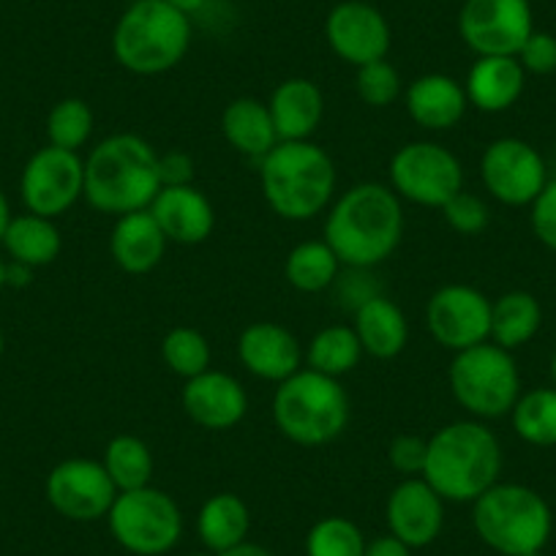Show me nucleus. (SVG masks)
I'll return each instance as SVG.
<instances>
[{
	"mask_svg": "<svg viewBox=\"0 0 556 556\" xmlns=\"http://www.w3.org/2000/svg\"><path fill=\"white\" fill-rule=\"evenodd\" d=\"M404 238V205L390 186L355 184L330 205L325 243L344 267L371 270L393 256Z\"/></svg>",
	"mask_w": 556,
	"mask_h": 556,
	"instance_id": "1",
	"label": "nucleus"
},
{
	"mask_svg": "<svg viewBox=\"0 0 556 556\" xmlns=\"http://www.w3.org/2000/svg\"><path fill=\"white\" fill-rule=\"evenodd\" d=\"M162 191L156 148L139 134H112L85 159V200L106 216L148 211Z\"/></svg>",
	"mask_w": 556,
	"mask_h": 556,
	"instance_id": "2",
	"label": "nucleus"
},
{
	"mask_svg": "<svg viewBox=\"0 0 556 556\" xmlns=\"http://www.w3.org/2000/svg\"><path fill=\"white\" fill-rule=\"evenodd\" d=\"M502 445L480 420H456L434 431L420 478L445 502L472 505L500 483Z\"/></svg>",
	"mask_w": 556,
	"mask_h": 556,
	"instance_id": "3",
	"label": "nucleus"
},
{
	"mask_svg": "<svg viewBox=\"0 0 556 556\" xmlns=\"http://www.w3.org/2000/svg\"><path fill=\"white\" fill-rule=\"evenodd\" d=\"M336 164L317 142H278L260 162L267 207L287 222H312L336 197Z\"/></svg>",
	"mask_w": 556,
	"mask_h": 556,
	"instance_id": "4",
	"label": "nucleus"
},
{
	"mask_svg": "<svg viewBox=\"0 0 556 556\" xmlns=\"http://www.w3.org/2000/svg\"><path fill=\"white\" fill-rule=\"evenodd\" d=\"M270 412L278 434L301 447H323L346 431L350 395L339 379L306 366L278 382Z\"/></svg>",
	"mask_w": 556,
	"mask_h": 556,
	"instance_id": "5",
	"label": "nucleus"
},
{
	"mask_svg": "<svg viewBox=\"0 0 556 556\" xmlns=\"http://www.w3.org/2000/svg\"><path fill=\"white\" fill-rule=\"evenodd\" d=\"M191 47V20L167 0H134L112 30L117 66L139 77L169 72Z\"/></svg>",
	"mask_w": 556,
	"mask_h": 556,
	"instance_id": "6",
	"label": "nucleus"
},
{
	"mask_svg": "<svg viewBox=\"0 0 556 556\" xmlns=\"http://www.w3.org/2000/svg\"><path fill=\"white\" fill-rule=\"evenodd\" d=\"M472 527L496 554L523 556L545 548L554 532V513L529 485L496 483L472 502Z\"/></svg>",
	"mask_w": 556,
	"mask_h": 556,
	"instance_id": "7",
	"label": "nucleus"
},
{
	"mask_svg": "<svg viewBox=\"0 0 556 556\" xmlns=\"http://www.w3.org/2000/svg\"><path fill=\"white\" fill-rule=\"evenodd\" d=\"M447 382L456 404L475 420H496L510 415L521 395L516 357L494 341L456 352L447 368Z\"/></svg>",
	"mask_w": 556,
	"mask_h": 556,
	"instance_id": "8",
	"label": "nucleus"
},
{
	"mask_svg": "<svg viewBox=\"0 0 556 556\" xmlns=\"http://www.w3.org/2000/svg\"><path fill=\"white\" fill-rule=\"evenodd\" d=\"M106 523L121 548L134 556H162L184 538V513L162 489L121 491L106 513Z\"/></svg>",
	"mask_w": 556,
	"mask_h": 556,
	"instance_id": "9",
	"label": "nucleus"
},
{
	"mask_svg": "<svg viewBox=\"0 0 556 556\" xmlns=\"http://www.w3.org/2000/svg\"><path fill=\"white\" fill-rule=\"evenodd\" d=\"M390 189L399 200L420 207H445L464 191V167L453 151L440 142H406L390 159Z\"/></svg>",
	"mask_w": 556,
	"mask_h": 556,
	"instance_id": "10",
	"label": "nucleus"
},
{
	"mask_svg": "<svg viewBox=\"0 0 556 556\" xmlns=\"http://www.w3.org/2000/svg\"><path fill=\"white\" fill-rule=\"evenodd\" d=\"M480 180L496 202L507 207H527L548 184L545 159L527 139H494L480 156Z\"/></svg>",
	"mask_w": 556,
	"mask_h": 556,
	"instance_id": "11",
	"label": "nucleus"
},
{
	"mask_svg": "<svg viewBox=\"0 0 556 556\" xmlns=\"http://www.w3.org/2000/svg\"><path fill=\"white\" fill-rule=\"evenodd\" d=\"M532 30L534 14L529 0H464L458 12V34L478 58H516Z\"/></svg>",
	"mask_w": 556,
	"mask_h": 556,
	"instance_id": "12",
	"label": "nucleus"
},
{
	"mask_svg": "<svg viewBox=\"0 0 556 556\" xmlns=\"http://www.w3.org/2000/svg\"><path fill=\"white\" fill-rule=\"evenodd\" d=\"M28 213L58 218L72 211L85 194V162L79 153L47 146L28 159L20 180Z\"/></svg>",
	"mask_w": 556,
	"mask_h": 556,
	"instance_id": "13",
	"label": "nucleus"
},
{
	"mask_svg": "<svg viewBox=\"0 0 556 556\" xmlns=\"http://www.w3.org/2000/svg\"><path fill=\"white\" fill-rule=\"evenodd\" d=\"M426 328L453 355L483 344L491 339V301L469 285L440 287L426 303Z\"/></svg>",
	"mask_w": 556,
	"mask_h": 556,
	"instance_id": "14",
	"label": "nucleus"
},
{
	"mask_svg": "<svg viewBox=\"0 0 556 556\" xmlns=\"http://www.w3.org/2000/svg\"><path fill=\"white\" fill-rule=\"evenodd\" d=\"M117 489L104 464L93 458H66L47 478V502L68 521L90 523L106 518Z\"/></svg>",
	"mask_w": 556,
	"mask_h": 556,
	"instance_id": "15",
	"label": "nucleus"
},
{
	"mask_svg": "<svg viewBox=\"0 0 556 556\" xmlns=\"http://www.w3.org/2000/svg\"><path fill=\"white\" fill-rule=\"evenodd\" d=\"M325 39L336 58L361 68L384 61L390 52V23L377 7L366 0H341L325 20Z\"/></svg>",
	"mask_w": 556,
	"mask_h": 556,
	"instance_id": "16",
	"label": "nucleus"
},
{
	"mask_svg": "<svg viewBox=\"0 0 556 556\" xmlns=\"http://www.w3.org/2000/svg\"><path fill=\"white\" fill-rule=\"evenodd\" d=\"M384 518L393 538L415 548H426L445 527V500L424 478H406L390 491Z\"/></svg>",
	"mask_w": 556,
	"mask_h": 556,
	"instance_id": "17",
	"label": "nucleus"
},
{
	"mask_svg": "<svg viewBox=\"0 0 556 556\" xmlns=\"http://www.w3.org/2000/svg\"><path fill=\"white\" fill-rule=\"evenodd\" d=\"M180 404L191 424L207 431H229L249 412V393L243 384L227 371L207 368L194 379H186Z\"/></svg>",
	"mask_w": 556,
	"mask_h": 556,
	"instance_id": "18",
	"label": "nucleus"
},
{
	"mask_svg": "<svg viewBox=\"0 0 556 556\" xmlns=\"http://www.w3.org/2000/svg\"><path fill=\"white\" fill-rule=\"evenodd\" d=\"M243 368L265 382H285L303 368L301 341L278 323H251L238 339Z\"/></svg>",
	"mask_w": 556,
	"mask_h": 556,
	"instance_id": "19",
	"label": "nucleus"
},
{
	"mask_svg": "<svg viewBox=\"0 0 556 556\" xmlns=\"http://www.w3.org/2000/svg\"><path fill=\"white\" fill-rule=\"evenodd\" d=\"M151 216L162 227L164 238L178 245L205 243L216 227V211L205 191L197 186H162L151 202Z\"/></svg>",
	"mask_w": 556,
	"mask_h": 556,
	"instance_id": "20",
	"label": "nucleus"
},
{
	"mask_svg": "<svg viewBox=\"0 0 556 556\" xmlns=\"http://www.w3.org/2000/svg\"><path fill=\"white\" fill-rule=\"evenodd\" d=\"M278 142H303L317 134L325 117V96L317 83L306 77H290L278 83L267 99Z\"/></svg>",
	"mask_w": 556,
	"mask_h": 556,
	"instance_id": "21",
	"label": "nucleus"
},
{
	"mask_svg": "<svg viewBox=\"0 0 556 556\" xmlns=\"http://www.w3.org/2000/svg\"><path fill=\"white\" fill-rule=\"evenodd\" d=\"M406 112L412 121L426 131H447L462 123L467 115V90L451 74H424L406 88Z\"/></svg>",
	"mask_w": 556,
	"mask_h": 556,
	"instance_id": "22",
	"label": "nucleus"
},
{
	"mask_svg": "<svg viewBox=\"0 0 556 556\" xmlns=\"http://www.w3.org/2000/svg\"><path fill=\"white\" fill-rule=\"evenodd\" d=\"M167 245L169 240L164 238L151 211L126 213V216L115 218L110 235V254L123 273L146 276V273L156 270L159 262L167 254Z\"/></svg>",
	"mask_w": 556,
	"mask_h": 556,
	"instance_id": "23",
	"label": "nucleus"
},
{
	"mask_svg": "<svg viewBox=\"0 0 556 556\" xmlns=\"http://www.w3.org/2000/svg\"><path fill=\"white\" fill-rule=\"evenodd\" d=\"M523 88H527V72L513 55L478 58L464 79L469 106L489 115L510 110L521 99Z\"/></svg>",
	"mask_w": 556,
	"mask_h": 556,
	"instance_id": "24",
	"label": "nucleus"
},
{
	"mask_svg": "<svg viewBox=\"0 0 556 556\" xmlns=\"http://www.w3.org/2000/svg\"><path fill=\"white\" fill-rule=\"evenodd\" d=\"M352 330L361 339L363 352L377 361H393L406 350V341H409V323L404 312L384 295L368 298L355 308Z\"/></svg>",
	"mask_w": 556,
	"mask_h": 556,
	"instance_id": "25",
	"label": "nucleus"
},
{
	"mask_svg": "<svg viewBox=\"0 0 556 556\" xmlns=\"http://www.w3.org/2000/svg\"><path fill=\"white\" fill-rule=\"evenodd\" d=\"M222 131L229 148L249 159H260V162L278 146L267 101L254 99V96H240L224 106Z\"/></svg>",
	"mask_w": 556,
	"mask_h": 556,
	"instance_id": "26",
	"label": "nucleus"
},
{
	"mask_svg": "<svg viewBox=\"0 0 556 556\" xmlns=\"http://www.w3.org/2000/svg\"><path fill=\"white\" fill-rule=\"evenodd\" d=\"M251 529V513L249 505L240 500L238 494H213L205 500L197 516V534H200L202 545L211 554H224V551L235 548V545L245 543Z\"/></svg>",
	"mask_w": 556,
	"mask_h": 556,
	"instance_id": "27",
	"label": "nucleus"
},
{
	"mask_svg": "<svg viewBox=\"0 0 556 556\" xmlns=\"http://www.w3.org/2000/svg\"><path fill=\"white\" fill-rule=\"evenodd\" d=\"M543 325V308L532 292L513 290L491 301V339L502 350H521L538 336Z\"/></svg>",
	"mask_w": 556,
	"mask_h": 556,
	"instance_id": "28",
	"label": "nucleus"
},
{
	"mask_svg": "<svg viewBox=\"0 0 556 556\" xmlns=\"http://www.w3.org/2000/svg\"><path fill=\"white\" fill-rule=\"evenodd\" d=\"M3 245H7L12 262H23L28 267H45L61 256L63 240L55 227V218L25 213V216H12L7 235H3Z\"/></svg>",
	"mask_w": 556,
	"mask_h": 556,
	"instance_id": "29",
	"label": "nucleus"
},
{
	"mask_svg": "<svg viewBox=\"0 0 556 556\" xmlns=\"http://www.w3.org/2000/svg\"><path fill=\"white\" fill-rule=\"evenodd\" d=\"M341 262L336 251L325 240H303L287 254L285 276L292 290L317 295V292L330 290L336 278L341 276Z\"/></svg>",
	"mask_w": 556,
	"mask_h": 556,
	"instance_id": "30",
	"label": "nucleus"
},
{
	"mask_svg": "<svg viewBox=\"0 0 556 556\" xmlns=\"http://www.w3.org/2000/svg\"><path fill=\"white\" fill-rule=\"evenodd\" d=\"M106 475L115 483L117 494L121 491H134L151 485L153 478V453L146 440H139L134 434H117L106 442L104 458Z\"/></svg>",
	"mask_w": 556,
	"mask_h": 556,
	"instance_id": "31",
	"label": "nucleus"
},
{
	"mask_svg": "<svg viewBox=\"0 0 556 556\" xmlns=\"http://www.w3.org/2000/svg\"><path fill=\"white\" fill-rule=\"evenodd\" d=\"M363 355L366 352H363L355 330L346 328V325H330L308 341L306 366L325 374V377L341 379L344 374L355 371Z\"/></svg>",
	"mask_w": 556,
	"mask_h": 556,
	"instance_id": "32",
	"label": "nucleus"
},
{
	"mask_svg": "<svg viewBox=\"0 0 556 556\" xmlns=\"http://www.w3.org/2000/svg\"><path fill=\"white\" fill-rule=\"evenodd\" d=\"M510 424L518 440L534 447L556 445V388H534L518 395L510 409Z\"/></svg>",
	"mask_w": 556,
	"mask_h": 556,
	"instance_id": "33",
	"label": "nucleus"
},
{
	"mask_svg": "<svg viewBox=\"0 0 556 556\" xmlns=\"http://www.w3.org/2000/svg\"><path fill=\"white\" fill-rule=\"evenodd\" d=\"M96 117L88 101L83 99H63L58 101L47 117V137L50 146L63 148V151L79 153L93 137Z\"/></svg>",
	"mask_w": 556,
	"mask_h": 556,
	"instance_id": "34",
	"label": "nucleus"
},
{
	"mask_svg": "<svg viewBox=\"0 0 556 556\" xmlns=\"http://www.w3.org/2000/svg\"><path fill=\"white\" fill-rule=\"evenodd\" d=\"M211 344L194 328H173L162 339V361L173 374L194 379L211 368Z\"/></svg>",
	"mask_w": 556,
	"mask_h": 556,
	"instance_id": "35",
	"label": "nucleus"
},
{
	"mask_svg": "<svg viewBox=\"0 0 556 556\" xmlns=\"http://www.w3.org/2000/svg\"><path fill=\"white\" fill-rule=\"evenodd\" d=\"M366 538L361 527L344 516L319 518L306 534V556H363Z\"/></svg>",
	"mask_w": 556,
	"mask_h": 556,
	"instance_id": "36",
	"label": "nucleus"
},
{
	"mask_svg": "<svg viewBox=\"0 0 556 556\" xmlns=\"http://www.w3.org/2000/svg\"><path fill=\"white\" fill-rule=\"evenodd\" d=\"M355 90L363 104L382 110L401 96V77L393 63H388V58H384V61H374L357 68Z\"/></svg>",
	"mask_w": 556,
	"mask_h": 556,
	"instance_id": "37",
	"label": "nucleus"
},
{
	"mask_svg": "<svg viewBox=\"0 0 556 556\" xmlns=\"http://www.w3.org/2000/svg\"><path fill=\"white\" fill-rule=\"evenodd\" d=\"M442 218L447 227L458 235H480L491 222V211L480 197L469 194V191H458L445 207H442Z\"/></svg>",
	"mask_w": 556,
	"mask_h": 556,
	"instance_id": "38",
	"label": "nucleus"
},
{
	"mask_svg": "<svg viewBox=\"0 0 556 556\" xmlns=\"http://www.w3.org/2000/svg\"><path fill=\"white\" fill-rule=\"evenodd\" d=\"M518 63L527 74L534 77H545V74L556 72V36L545 34V30H532L523 47L518 50Z\"/></svg>",
	"mask_w": 556,
	"mask_h": 556,
	"instance_id": "39",
	"label": "nucleus"
},
{
	"mask_svg": "<svg viewBox=\"0 0 556 556\" xmlns=\"http://www.w3.org/2000/svg\"><path fill=\"white\" fill-rule=\"evenodd\" d=\"M426 451H429V440L415 434H399L388 447L390 467L404 478H420L426 467Z\"/></svg>",
	"mask_w": 556,
	"mask_h": 556,
	"instance_id": "40",
	"label": "nucleus"
},
{
	"mask_svg": "<svg viewBox=\"0 0 556 556\" xmlns=\"http://www.w3.org/2000/svg\"><path fill=\"white\" fill-rule=\"evenodd\" d=\"M529 207H532L529 222H532L534 238L556 254V180H548Z\"/></svg>",
	"mask_w": 556,
	"mask_h": 556,
	"instance_id": "41",
	"label": "nucleus"
},
{
	"mask_svg": "<svg viewBox=\"0 0 556 556\" xmlns=\"http://www.w3.org/2000/svg\"><path fill=\"white\" fill-rule=\"evenodd\" d=\"M159 173H162V186H189L194 180V159L186 151L159 153Z\"/></svg>",
	"mask_w": 556,
	"mask_h": 556,
	"instance_id": "42",
	"label": "nucleus"
},
{
	"mask_svg": "<svg viewBox=\"0 0 556 556\" xmlns=\"http://www.w3.org/2000/svg\"><path fill=\"white\" fill-rule=\"evenodd\" d=\"M363 556H412V548L393 534H382V538H374L371 543H366Z\"/></svg>",
	"mask_w": 556,
	"mask_h": 556,
	"instance_id": "43",
	"label": "nucleus"
},
{
	"mask_svg": "<svg viewBox=\"0 0 556 556\" xmlns=\"http://www.w3.org/2000/svg\"><path fill=\"white\" fill-rule=\"evenodd\" d=\"M34 267L23 265V262H7V287H28Z\"/></svg>",
	"mask_w": 556,
	"mask_h": 556,
	"instance_id": "44",
	"label": "nucleus"
},
{
	"mask_svg": "<svg viewBox=\"0 0 556 556\" xmlns=\"http://www.w3.org/2000/svg\"><path fill=\"white\" fill-rule=\"evenodd\" d=\"M216 556H276V554H273V551H267L265 545H256V543H249V540H245V543L235 545V548L224 551V554H216Z\"/></svg>",
	"mask_w": 556,
	"mask_h": 556,
	"instance_id": "45",
	"label": "nucleus"
},
{
	"mask_svg": "<svg viewBox=\"0 0 556 556\" xmlns=\"http://www.w3.org/2000/svg\"><path fill=\"white\" fill-rule=\"evenodd\" d=\"M169 7L178 9L180 14H186V17H194V14H200L202 9L207 7V0H167Z\"/></svg>",
	"mask_w": 556,
	"mask_h": 556,
	"instance_id": "46",
	"label": "nucleus"
},
{
	"mask_svg": "<svg viewBox=\"0 0 556 556\" xmlns=\"http://www.w3.org/2000/svg\"><path fill=\"white\" fill-rule=\"evenodd\" d=\"M9 222H12V211H9L7 194L0 191V243H3V235H7Z\"/></svg>",
	"mask_w": 556,
	"mask_h": 556,
	"instance_id": "47",
	"label": "nucleus"
},
{
	"mask_svg": "<svg viewBox=\"0 0 556 556\" xmlns=\"http://www.w3.org/2000/svg\"><path fill=\"white\" fill-rule=\"evenodd\" d=\"M7 287V262H3V256H0V290Z\"/></svg>",
	"mask_w": 556,
	"mask_h": 556,
	"instance_id": "48",
	"label": "nucleus"
},
{
	"mask_svg": "<svg viewBox=\"0 0 556 556\" xmlns=\"http://www.w3.org/2000/svg\"><path fill=\"white\" fill-rule=\"evenodd\" d=\"M551 382H554V388H556V352H554V357H551Z\"/></svg>",
	"mask_w": 556,
	"mask_h": 556,
	"instance_id": "49",
	"label": "nucleus"
},
{
	"mask_svg": "<svg viewBox=\"0 0 556 556\" xmlns=\"http://www.w3.org/2000/svg\"><path fill=\"white\" fill-rule=\"evenodd\" d=\"M189 556H216V554H211V551H200V554H189Z\"/></svg>",
	"mask_w": 556,
	"mask_h": 556,
	"instance_id": "50",
	"label": "nucleus"
},
{
	"mask_svg": "<svg viewBox=\"0 0 556 556\" xmlns=\"http://www.w3.org/2000/svg\"><path fill=\"white\" fill-rule=\"evenodd\" d=\"M523 556H543V551H532V554H523Z\"/></svg>",
	"mask_w": 556,
	"mask_h": 556,
	"instance_id": "51",
	"label": "nucleus"
},
{
	"mask_svg": "<svg viewBox=\"0 0 556 556\" xmlns=\"http://www.w3.org/2000/svg\"><path fill=\"white\" fill-rule=\"evenodd\" d=\"M0 355H3V333H0Z\"/></svg>",
	"mask_w": 556,
	"mask_h": 556,
	"instance_id": "52",
	"label": "nucleus"
}]
</instances>
